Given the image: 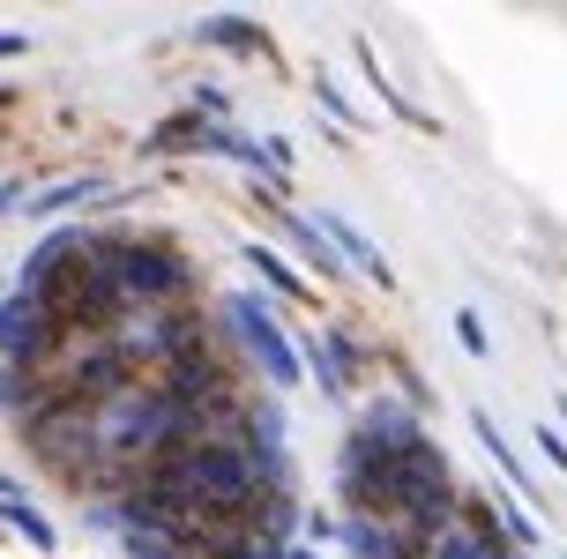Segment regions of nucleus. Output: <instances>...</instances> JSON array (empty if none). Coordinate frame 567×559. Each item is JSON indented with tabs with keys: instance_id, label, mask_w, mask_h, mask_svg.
Returning a JSON list of instances; mask_svg holds the SVG:
<instances>
[{
	"instance_id": "3",
	"label": "nucleus",
	"mask_w": 567,
	"mask_h": 559,
	"mask_svg": "<svg viewBox=\"0 0 567 559\" xmlns=\"http://www.w3.org/2000/svg\"><path fill=\"white\" fill-rule=\"evenodd\" d=\"M217 321H225V335L239 343V359L255 365L269 389H291L299 373H307V359H299V343L277 329V313H269V299H255V291H231V299H217Z\"/></svg>"
},
{
	"instance_id": "16",
	"label": "nucleus",
	"mask_w": 567,
	"mask_h": 559,
	"mask_svg": "<svg viewBox=\"0 0 567 559\" xmlns=\"http://www.w3.org/2000/svg\"><path fill=\"white\" fill-rule=\"evenodd\" d=\"M30 53V38H23V30H0V60H23Z\"/></svg>"
},
{
	"instance_id": "19",
	"label": "nucleus",
	"mask_w": 567,
	"mask_h": 559,
	"mask_svg": "<svg viewBox=\"0 0 567 559\" xmlns=\"http://www.w3.org/2000/svg\"><path fill=\"white\" fill-rule=\"evenodd\" d=\"M291 559H313V552H299V545H291Z\"/></svg>"
},
{
	"instance_id": "13",
	"label": "nucleus",
	"mask_w": 567,
	"mask_h": 559,
	"mask_svg": "<svg viewBox=\"0 0 567 559\" xmlns=\"http://www.w3.org/2000/svg\"><path fill=\"white\" fill-rule=\"evenodd\" d=\"M501 530H508V552L530 559V545H538V522H530V515H523V507H515L508 493H501Z\"/></svg>"
},
{
	"instance_id": "1",
	"label": "nucleus",
	"mask_w": 567,
	"mask_h": 559,
	"mask_svg": "<svg viewBox=\"0 0 567 559\" xmlns=\"http://www.w3.org/2000/svg\"><path fill=\"white\" fill-rule=\"evenodd\" d=\"M23 433V447L45 463V470H60L75 493L83 485H120V470H113V455H105V433H97V411L90 403H68V395H53L38 418H23L16 425Z\"/></svg>"
},
{
	"instance_id": "8",
	"label": "nucleus",
	"mask_w": 567,
	"mask_h": 559,
	"mask_svg": "<svg viewBox=\"0 0 567 559\" xmlns=\"http://www.w3.org/2000/svg\"><path fill=\"white\" fill-rule=\"evenodd\" d=\"M97 195H113V187H105L97 172H75V179H53L45 195H30V217H38V224H53L60 209H75V201H97Z\"/></svg>"
},
{
	"instance_id": "17",
	"label": "nucleus",
	"mask_w": 567,
	"mask_h": 559,
	"mask_svg": "<svg viewBox=\"0 0 567 559\" xmlns=\"http://www.w3.org/2000/svg\"><path fill=\"white\" fill-rule=\"evenodd\" d=\"M16 201H23V179H0V217H8Z\"/></svg>"
},
{
	"instance_id": "18",
	"label": "nucleus",
	"mask_w": 567,
	"mask_h": 559,
	"mask_svg": "<svg viewBox=\"0 0 567 559\" xmlns=\"http://www.w3.org/2000/svg\"><path fill=\"white\" fill-rule=\"evenodd\" d=\"M0 500H23V485H16L8 470H0Z\"/></svg>"
},
{
	"instance_id": "2",
	"label": "nucleus",
	"mask_w": 567,
	"mask_h": 559,
	"mask_svg": "<svg viewBox=\"0 0 567 559\" xmlns=\"http://www.w3.org/2000/svg\"><path fill=\"white\" fill-rule=\"evenodd\" d=\"M105 269H113L127 313L142 307H179L195 291V269L172 239H127V231H105Z\"/></svg>"
},
{
	"instance_id": "6",
	"label": "nucleus",
	"mask_w": 567,
	"mask_h": 559,
	"mask_svg": "<svg viewBox=\"0 0 567 559\" xmlns=\"http://www.w3.org/2000/svg\"><path fill=\"white\" fill-rule=\"evenodd\" d=\"M299 359L313 365L321 395H351V381H359V343H351L343 329H313L307 343H299Z\"/></svg>"
},
{
	"instance_id": "20",
	"label": "nucleus",
	"mask_w": 567,
	"mask_h": 559,
	"mask_svg": "<svg viewBox=\"0 0 567 559\" xmlns=\"http://www.w3.org/2000/svg\"><path fill=\"white\" fill-rule=\"evenodd\" d=\"M508 559H523V552H508Z\"/></svg>"
},
{
	"instance_id": "10",
	"label": "nucleus",
	"mask_w": 567,
	"mask_h": 559,
	"mask_svg": "<svg viewBox=\"0 0 567 559\" xmlns=\"http://www.w3.org/2000/svg\"><path fill=\"white\" fill-rule=\"evenodd\" d=\"M247 269H255V277L269 283V291H284V299H307V277H299V269H291V261H284L277 247H261V239L247 247Z\"/></svg>"
},
{
	"instance_id": "4",
	"label": "nucleus",
	"mask_w": 567,
	"mask_h": 559,
	"mask_svg": "<svg viewBox=\"0 0 567 559\" xmlns=\"http://www.w3.org/2000/svg\"><path fill=\"white\" fill-rule=\"evenodd\" d=\"M60 343H68V335L53 329V313H45V299H30V291H8V307H0V365H23V373H45Z\"/></svg>"
},
{
	"instance_id": "11",
	"label": "nucleus",
	"mask_w": 567,
	"mask_h": 559,
	"mask_svg": "<svg viewBox=\"0 0 567 559\" xmlns=\"http://www.w3.org/2000/svg\"><path fill=\"white\" fill-rule=\"evenodd\" d=\"M0 522H8V530H23L30 552H53V522H45L30 500H0Z\"/></svg>"
},
{
	"instance_id": "14",
	"label": "nucleus",
	"mask_w": 567,
	"mask_h": 559,
	"mask_svg": "<svg viewBox=\"0 0 567 559\" xmlns=\"http://www.w3.org/2000/svg\"><path fill=\"white\" fill-rule=\"evenodd\" d=\"M455 335H463V351H471V359H485V321H478L471 307L455 313Z\"/></svg>"
},
{
	"instance_id": "7",
	"label": "nucleus",
	"mask_w": 567,
	"mask_h": 559,
	"mask_svg": "<svg viewBox=\"0 0 567 559\" xmlns=\"http://www.w3.org/2000/svg\"><path fill=\"white\" fill-rule=\"evenodd\" d=\"M321 239H337L343 247V261H351V269H359V277H373V283H389V261H381V253L367 247V231H359V224H343V217H329V209H321Z\"/></svg>"
},
{
	"instance_id": "5",
	"label": "nucleus",
	"mask_w": 567,
	"mask_h": 559,
	"mask_svg": "<svg viewBox=\"0 0 567 559\" xmlns=\"http://www.w3.org/2000/svg\"><path fill=\"white\" fill-rule=\"evenodd\" d=\"M351 441H367L373 455H411V447L425 441V425L411 418V403H396V395H373L367 411H359V425H351Z\"/></svg>"
},
{
	"instance_id": "12",
	"label": "nucleus",
	"mask_w": 567,
	"mask_h": 559,
	"mask_svg": "<svg viewBox=\"0 0 567 559\" xmlns=\"http://www.w3.org/2000/svg\"><path fill=\"white\" fill-rule=\"evenodd\" d=\"M425 559H508V552H493V545H478V537H471L463 522H455V530H441L433 545H425Z\"/></svg>"
},
{
	"instance_id": "15",
	"label": "nucleus",
	"mask_w": 567,
	"mask_h": 559,
	"mask_svg": "<svg viewBox=\"0 0 567 559\" xmlns=\"http://www.w3.org/2000/svg\"><path fill=\"white\" fill-rule=\"evenodd\" d=\"M538 447H545V463H560V470H567V441L553 433V425H538Z\"/></svg>"
},
{
	"instance_id": "9",
	"label": "nucleus",
	"mask_w": 567,
	"mask_h": 559,
	"mask_svg": "<svg viewBox=\"0 0 567 559\" xmlns=\"http://www.w3.org/2000/svg\"><path fill=\"white\" fill-rule=\"evenodd\" d=\"M195 38H202V45H217V53H255V60L269 53V30H261V23H239V15H209Z\"/></svg>"
}]
</instances>
